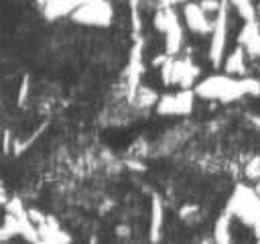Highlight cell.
Masks as SVG:
<instances>
[{
	"label": "cell",
	"instance_id": "6da1fadb",
	"mask_svg": "<svg viewBox=\"0 0 260 244\" xmlns=\"http://www.w3.org/2000/svg\"><path fill=\"white\" fill-rule=\"evenodd\" d=\"M203 98H217V100H236L240 96H258L260 83L256 79H232V77H209L201 81L195 89Z\"/></svg>",
	"mask_w": 260,
	"mask_h": 244
},
{
	"label": "cell",
	"instance_id": "7a4b0ae2",
	"mask_svg": "<svg viewBox=\"0 0 260 244\" xmlns=\"http://www.w3.org/2000/svg\"><path fill=\"white\" fill-rule=\"evenodd\" d=\"M75 22H83V24H98V26H106L112 20V8L106 0H87L81 6L75 8L73 14Z\"/></svg>",
	"mask_w": 260,
	"mask_h": 244
},
{
	"label": "cell",
	"instance_id": "3957f363",
	"mask_svg": "<svg viewBox=\"0 0 260 244\" xmlns=\"http://www.w3.org/2000/svg\"><path fill=\"white\" fill-rule=\"evenodd\" d=\"M215 14H217V18L213 22V37H211L209 57H211L213 65H219L223 49H225V39H228V0H221V6Z\"/></svg>",
	"mask_w": 260,
	"mask_h": 244
},
{
	"label": "cell",
	"instance_id": "277c9868",
	"mask_svg": "<svg viewBox=\"0 0 260 244\" xmlns=\"http://www.w3.org/2000/svg\"><path fill=\"white\" fill-rule=\"evenodd\" d=\"M193 104V94L183 92V94H173L165 96L158 100V112L160 114H187Z\"/></svg>",
	"mask_w": 260,
	"mask_h": 244
},
{
	"label": "cell",
	"instance_id": "5b68a950",
	"mask_svg": "<svg viewBox=\"0 0 260 244\" xmlns=\"http://www.w3.org/2000/svg\"><path fill=\"white\" fill-rule=\"evenodd\" d=\"M185 18H187V24L191 30H197V33H209L213 28V24L207 22V16L203 12V8L199 4H187L185 8Z\"/></svg>",
	"mask_w": 260,
	"mask_h": 244
},
{
	"label": "cell",
	"instance_id": "8992f818",
	"mask_svg": "<svg viewBox=\"0 0 260 244\" xmlns=\"http://www.w3.org/2000/svg\"><path fill=\"white\" fill-rule=\"evenodd\" d=\"M165 35H167V53L169 55H175L181 49V43H183V28H181V24H179L177 18L169 24V28H167Z\"/></svg>",
	"mask_w": 260,
	"mask_h": 244
},
{
	"label": "cell",
	"instance_id": "52a82bcc",
	"mask_svg": "<svg viewBox=\"0 0 260 244\" xmlns=\"http://www.w3.org/2000/svg\"><path fill=\"white\" fill-rule=\"evenodd\" d=\"M244 69V47H236L234 53L228 57V63H225V71L228 73H238Z\"/></svg>",
	"mask_w": 260,
	"mask_h": 244
},
{
	"label": "cell",
	"instance_id": "ba28073f",
	"mask_svg": "<svg viewBox=\"0 0 260 244\" xmlns=\"http://www.w3.org/2000/svg\"><path fill=\"white\" fill-rule=\"evenodd\" d=\"M230 2L236 6V10H238L246 20H254V6H252L250 0H230Z\"/></svg>",
	"mask_w": 260,
	"mask_h": 244
},
{
	"label": "cell",
	"instance_id": "9c48e42d",
	"mask_svg": "<svg viewBox=\"0 0 260 244\" xmlns=\"http://www.w3.org/2000/svg\"><path fill=\"white\" fill-rule=\"evenodd\" d=\"M134 98L138 100V104L140 106H148V104H152V102H158V98H156V94L152 92V89H144V87H140V89H136V94H134Z\"/></svg>",
	"mask_w": 260,
	"mask_h": 244
},
{
	"label": "cell",
	"instance_id": "30bf717a",
	"mask_svg": "<svg viewBox=\"0 0 260 244\" xmlns=\"http://www.w3.org/2000/svg\"><path fill=\"white\" fill-rule=\"evenodd\" d=\"M160 216H162V207H160V199L154 197V205H152V238H156V230L160 228Z\"/></svg>",
	"mask_w": 260,
	"mask_h": 244
},
{
	"label": "cell",
	"instance_id": "8fae6325",
	"mask_svg": "<svg viewBox=\"0 0 260 244\" xmlns=\"http://www.w3.org/2000/svg\"><path fill=\"white\" fill-rule=\"evenodd\" d=\"M201 8H203V12H217L219 10V6H221V0H203L201 4H199Z\"/></svg>",
	"mask_w": 260,
	"mask_h": 244
},
{
	"label": "cell",
	"instance_id": "7c38bea8",
	"mask_svg": "<svg viewBox=\"0 0 260 244\" xmlns=\"http://www.w3.org/2000/svg\"><path fill=\"white\" fill-rule=\"evenodd\" d=\"M26 92H28V79L24 77V81H22V85H20V96H18V104H24V100H26Z\"/></svg>",
	"mask_w": 260,
	"mask_h": 244
},
{
	"label": "cell",
	"instance_id": "4fadbf2b",
	"mask_svg": "<svg viewBox=\"0 0 260 244\" xmlns=\"http://www.w3.org/2000/svg\"><path fill=\"white\" fill-rule=\"evenodd\" d=\"M165 4H173V2H179V0H162Z\"/></svg>",
	"mask_w": 260,
	"mask_h": 244
},
{
	"label": "cell",
	"instance_id": "5bb4252c",
	"mask_svg": "<svg viewBox=\"0 0 260 244\" xmlns=\"http://www.w3.org/2000/svg\"><path fill=\"white\" fill-rule=\"evenodd\" d=\"M256 193H258V195H260V185H258V187H256Z\"/></svg>",
	"mask_w": 260,
	"mask_h": 244
},
{
	"label": "cell",
	"instance_id": "9a60e30c",
	"mask_svg": "<svg viewBox=\"0 0 260 244\" xmlns=\"http://www.w3.org/2000/svg\"><path fill=\"white\" fill-rule=\"evenodd\" d=\"M45 2H49V0H45Z\"/></svg>",
	"mask_w": 260,
	"mask_h": 244
}]
</instances>
